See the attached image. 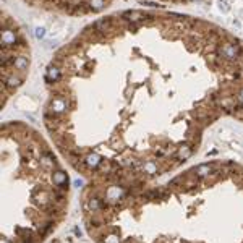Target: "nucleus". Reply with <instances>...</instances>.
<instances>
[{
  "label": "nucleus",
  "instance_id": "1",
  "mask_svg": "<svg viewBox=\"0 0 243 243\" xmlns=\"http://www.w3.org/2000/svg\"><path fill=\"white\" fill-rule=\"evenodd\" d=\"M227 161L195 165L159 183L88 181L85 230L94 243H243V211L211 212Z\"/></svg>",
  "mask_w": 243,
  "mask_h": 243
},
{
  "label": "nucleus",
  "instance_id": "2",
  "mask_svg": "<svg viewBox=\"0 0 243 243\" xmlns=\"http://www.w3.org/2000/svg\"><path fill=\"white\" fill-rule=\"evenodd\" d=\"M70 206L63 157L23 122L2 127V243H44Z\"/></svg>",
  "mask_w": 243,
  "mask_h": 243
},
{
  "label": "nucleus",
  "instance_id": "3",
  "mask_svg": "<svg viewBox=\"0 0 243 243\" xmlns=\"http://www.w3.org/2000/svg\"><path fill=\"white\" fill-rule=\"evenodd\" d=\"M2 97L0 104L5 105L8 97L23 85L29 67L28 41L18 29L10 16L3 15L2 20Z\"/></svg>",
  "mask_w": 243,
  "mask_h": 243
}]
</instances>
